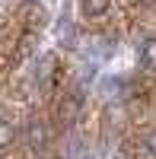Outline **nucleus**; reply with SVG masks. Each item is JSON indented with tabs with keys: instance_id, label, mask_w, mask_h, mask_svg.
<instances>
[{
	"instance_id": "f257e3e1",
	"label": "nucleus",
	"mask_w": 156,
	"mask_h": 159,
	"mask_svg": "<svg viewBox=\"0 0 156 159\" xmlns=\"http://www.w3.org/2000/svg\"><path fill=\"white\" fill-rule=\"evenodd\" d=\"M48 137H51V130H48L45 121H29L25 124V143H29L35 153H42L48 147Z\"/></svg>"
},
{
	"instance_id": "f03ea898",
	"label": "nucleus",
	"mask_w": 156,
	"mask_h": 159,
	"mask_svg": "<svg viewBox=\"0 0 156 159\" xmlns=\"http://www.w3.org/2000/svg\"><path fill=\"white\" fill-rule=\"evenodd\" d=\"M80 111H83V92H70V96L64 99V105H61V121L64 124H73Z\"/></svg>"
},
{
	"instance_id": "7ed1b4c3",
	"label": "nucleus",
	"mask_w": 156,
	"mask_h": 159,
	"mask_svg": "<svg viewBox=\"0 0 156 159\" xmlns=\"http://www.w3.org/2000/svg\"><path fill=\"white\" fill-rule=\"evenodd\" d=\"M108 3H112V0H80V10H83V16L99 19V16L108 13Z\"/></svg>"
},
{
	"instance_id": "20e7f679",
	"label": "nucleus",
	"mask_w": 156,
	"mask_h": 159,
	"mask_svg": "<svg viewBox=\"0 0 156 159\" xmlns=\"http://www.w3.org/2000/svg\"><path fill=\"white\" fill-rule=\"evenodd\" d=\"M140 67L156 70V38H147V42L140 45Z\"/></svg>"
},
{
	"instance_id": "39448f33",
	"label": "nucleus",
	"mask_w": 156,
	"mask_h": 159,
	"mask_svg": "<svg viewBox=\"0 0 156 159\" xmlns=\"http://www.w3.org/2000/svg\"><path fill=\"white\" fill-rule=\"evenodd\" d=\"M13 140H16V127L10 121H0V147H10Z\"/></svg>"
},
{
	"instance_id": "423d86ee",
	"label": "nucleus",
	"mask_w": 156,
	"mask_h": 159,
	"mask_svg": "<svg viewBox=\"0 0 156 159\" xmlns=\"http://www.w3.org/2000/svg\"><path fill=\"white\" fill-rule=\"evenodd\" d=\"M51 67H54V61H51V57H42V61H38V80H42V83L51 76Z\"/></svg>"
},
{
	"instance_id": "0eeeda50",
	"label": "nucleus",
	"mask_w": 156,
	"mask_h": 159,
	"mask_svg": "<svg viewBox=\"0 0 156 159\" xmlns=\"http://www.w3.org/2000/svg\"><path fill=\"white\" fill-rule=\"evenodd\" d=\"M147 153H150V156H156V130L147 137Z\"/></svg>"
}]
</instances>
